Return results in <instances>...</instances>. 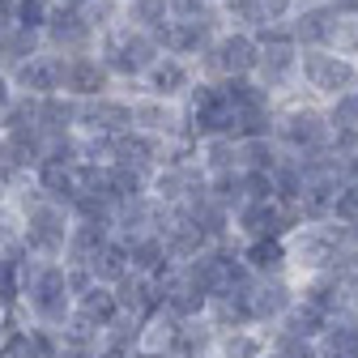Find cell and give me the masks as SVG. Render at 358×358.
Wrapping results in <instances>:
<instances>
[{"label": "cell", "instance_id": "6da1fadb", "mask_svg": "<svg viewBox=\"0 0 358 358\" xmlns=\"http://www.w3.org/2000/svg\"><path fill=\"white\" fill-rule=\"evenodd\" d=\"M73 286H69V264L64 260H43V256H22V299L13 307V324H34V329H64L73 316Z\"/></svg>", "mask_w": 358, "mask_h": 358}, {"label": "cell", "instance_id": "7a4b0ae2", "mask_svg": "<svg viewBox=\"0 0 358 358\" xmlns=\"http://www.w3.org/2000/svg\"><path fill=\"white\" fill-rule=\"evenodd\" d=\"M290 248V273L307 278V273H329V268L358 248V227L341 217H303L299 227L286 235Z\"/></svg>", "mask_w": 358, "mask_h": 358}, {"label": "cell", "instance_id": "3957f363", "mask_svg": "<svg viewBox=\"0 0 358 358\" xmlns=\"http://www.w3.org/2000/svg\"><path fill=\"white\" fill-rule=\"evenodd\" d=\"M99 56H103V64L115 73V81L120 85H141V77L158 64V56H162V43L150 34V30H141V26H132V22H115V26H107L103 34H99Z\"/></svg>", "mask_w": 358, "mask_h": 358}, {"label": "cell", "instance_id": "277c9868", "mask_svg": "<svg viewBox=\"0 0 358 358\" xmlns=\"http://www.w3.org/2000/svg\"><path fill=\"white\" fill-rule=\"evenodd\" d=\"M273 137L286 154H311V150H324L333 145V120L329 107L307 99V94H290L278 103V124H273Z\"/></svg>", "mask_w": 358, "mask_h": 358}, {"label": "cell", "instance_id": "5b68a950", "mask_svg": "<svg viewBox=\"0 0 358 358\" xmlns=\"http://www.w3.org/2000/svg\"><path fill=\"white\" fill-rule=\"evenodd\" d=\"M358 85V60L333 52V48H303L299 56V94L316 103H337Z\"/></svg>", "mask_w": 358, "mask_h": 358}, {"label": "cell", "instance_id": "8992f818", "mask_svg": "<svg viewBox=\"0 0 358 358\" xmlns=\"http://www.w3.org/2000/svg\"><path fill=\"white\" fill-rule=\"evenodd\" d=\"M299 56L303 48L290 38V26H264L260 30V60H256V81L273 90L278 99L299 94Z\"/></svg>", "mask_w": 358, "mask_h": 358}, {"label": "cell", "instance_id": "52a82bcc", "mask_svg": "<svg viewBox=\"0 0 358 358\" xmlns=\"http://www.w3.org/2000/svg\"><path fill=\"white\" fill-rule=\"evenodd\" d=\"M69 235H73V209L64 201H52V196H38L26 205V252L30 256H43V260H64V248H69Z\"/></svg>", "mask_w": 358, "mask_h": 358}, {"label": "cell", "instance_id": "ba28073f", "mask_svg": "<svg viewBox=\"0 0 358 358\" xmlns=\"http://www.w3.org/2000/svg\"><path fill=\"white\" fill-rule=\"evenodd\" d=\"M256 60H260V34L222 26L217 38L209 43V52L196 60V69L209 81H231V77H252Z\"/></svg>", "mask_w": 358, "mask_h": 358}, {"label": "cell", "instance_id": "9c48e42d", "mask_svg": "<svg viewBox=\"0 0 358 358\" xmlns=\"http://www.w3.org/2000/svg\"><path fill=\"white\" fill-rule=\"evenodd\" d=\"M188 107V132H192V141L201 137H235V128H239V111L227 94V85L222 81H209L201 77L192 85V94L184 99Z\"/></svg>", "mask_w": 358, "mask_h": 358}, {"label": "cell", "instance_id": "30bf717a", "mask_svg": "<svg viewBox=\"0 0 358 358\" xmlns=\"http://www.w3.org/2000/svg\"><path fill=\"white\" fill-rule=\"evenodd\" d=\"M124 90H128V103H132V128L150 132V137H162V141L192 137V132H188V107L184 103L150 94V90H141V85H124Z\"/></svg>", "mask_w": 358, "mask_h": 358}, {"label": "cell", "instance_id": "8fae6325", "mask_svg": "<svg viewBox=\"0 0 358 358\" xmlns=\"http://www.w3.org/2000/svg\"><path fill=\"white\" fill-rule=\"evenodd\" d=\"M128 128H132V103L124 85L99 99H77V132H85V137H120Z\"/></svg>", "mask_w": 358, "mask_h": 358}, {"label": "cell", "instance_id": "7c38bea8", "mask_svg": "<svg viewBox=\"0 0 358 358\" xmlns=\"http://www.w3.org/2000/svg\"><path fill=\"white\" fill-rule=\"evenodd\" d=\"M9 77H13V85H17V94H34V99L64 94L69 56H64V52H52V48H43V52H34L26 64H17Z\"/></svg>", "mask_w": 358, "mask_h": 358}, {"label": "cell", "instance_id": "4fadbf2b", "mask_svg": "<svg viewBox=\"0 0 358 358\" xmlns=\"http://www.w3.org/2000/svg\"><path fill=\"white\" fill-rule=\"evenodd\" d=\"M43 43H48L52 52H64V56H85V52H99V30L81 9L56 5L48 30H43Z\"/></svg>", "mask_w": 358, "mask_h": 358}, {"label": "cell", "instance_id": "5bb4252c", "mask_svg": "<svg viewBox=\"0 0 358 358\" xmlns=\"http://www.w3.org/2000/svg\"><path fill=\"white\" fill-rule=\"evenodd\" d=\"M294 303H299V278L294 273L256 278V286H252V320L260 329H278Z\"/></svg>", "mask_w": 358, "mask_h": 358}, {"label": "cell", "instance_id": "9a60e30c", "mask_svg": "<svg viewBox=\"0 0 358 358\" xmlns=\"http://www.w3.org/2000/svg\"><path fill=\"white\" fill-rule=\"evenodd\" d=\"M201 81V69L196 60H184V56H171L162 52L158 64L141 77V90H150V94H162V99H175V103H184L192 94V85Z\"/></svg>", "mask_w": 358, "mask_h": 358}, {"label": "cell", "instance_id": "2e32d148", "mask_svg": "<svg viewBox=\"0 0 358 358\" xmlns=\"http://www.w3.org/2000/svg\"><path fill=\"white\" fill-rule=\"evenodd\" d=\"M166 158H171V141L150 137V132H141V128H128V132H120V137L111 141V162L145 171V175H154Z\"/></svg>", "mask_w": 358, "mask_h": 358}, {"label": "cell", "instance_id": "e0dca14e", "mask_svg": "<svg viewBox=\"0 0 358 358\" xmlns=\"http://www.w3.org/2000/svg\"><path fill=\"white\" fill-rule=\"evenodd\" d=\"M217 30H222V17H217V5H213V13H205V17L171 22V30L162 34V52L184 56V60H201L209 52V43L217 38Z\"/></svg>", "mask_w": 358, "mask_h": 358}, {"label": "cell", "instance_id": "ac0fdd59", "mask_svg": "<svg viewBox=\"0 0 358 358\" xmlns=\"http://www.w3.org/2000/svg\"><path fill=\"white\" fill-rule=\"evenodd\" d=\"M111 239H115V222L111 217H73V235H69L64 260L94 268V260L111 248Z\"/></svg>", "mask_w": 358, "mask_h": 358}, {"label": "cell", "instance_id": "d6986e66", "mask_svg": "<svg viewBox=\"0 0 358 358\" xmlns=\"http://www.w3.org/2000/svg\"><path fill=\"white\" fill-rule=\"evenodd\" d=\"M120 90L115 73L103 64L99 52H85V56H69V81H64V94L73 99H99V94H111Z\"/></svg>", "mask_w": 358, "mask_h": 358}, {"label": "cell", "instance_id": "ffe728a7", "mask_svg": "<svg viewBox=\"0 0 358 358\" xmlns=\"http://www.w3.org/2000/svg\"><path fill=\"white\" fill-rule=\"evenodd\" d=\"M333 22H337V9L329 5V0H311V5L294 9V17L286 26H290V38L299 43V48H329Z\"/></svg>", "mask_w": 358, "mask_h": 358}, {"label": "cell", "instance_id": "44dd1931", "mask_svg": "<svg viewBox=\"0 0 358 358\" xmlns=\"http://www.w3.org/2000/svg\"><path fill=\"white\" fill-rule=\"evenodd\" d=\"M162 213H166V205H158L150 192H145V196H132V201H124V205H115V239L132 243V239L158 231V227H162Z\"/></svg>", "mask_w": 358, "mask_h": 358}, {"label": "cell", "instance_id": "7402d4cb", "mask_svg": "<svg viewBox=\"0 0 358 358\" xmlns=\"http://www.w3.org/2000/svg\"><path fill=\"white\" fill-rule=\"evenodd\" d=\"M243 260L256 278H273V273H290V248L286 235H268V239H243L239 243Z\"/></svg>", "mask_w": 358, "mask_h": 358}, {"label": "cell", "instance_id": "603a6c76", "mask_svg": "<svg viewBox=\"0 0 358 358\" xmlns=\"http://www.w3.org/2000/svg\"><path fill=\"white\" fill-rule=\"evenodd\" d=\"M184 329V320L166 307H154L150 316L141 320V341H137V354L141 358H158V354H171L175 350V337Z\"/></svg>", "mask_w": 358, "mask_h": 358}, {"label": "cell", "instance_id": "cb8c5ba5", "mask_svg": "<svg viewBox=\"0 0 358 358\" xmlns=\"http://www.w3.org/2000/svg\"><path fill=\"white\" fill-rule=\"evenodd\" d=\"M264 354H268V329H260V324L217 329L213 358H264Z\"/></svg>", "mask_w": 358, "mask_h": 358}, {"label": "cell", "instance_id": "d4e9b609", "mask_svg": "<svg viewBox=\"0 0 358 358\" xmlns=\"http://www.w3.org/2000/svg\"><path fill=\"white\" fill-rule=\"evenodd\" d=\"M299 299H307L311 307H320L324 316H341L345 311V282L333 273H307L299 278Z\"/></svg>", "mask_w": 358, "mask_h": 358}, {"label": "cell", "instance_id": "484cf974", "mask_svg": "<svg viewBox=\"0 0 358 358\" xmlns=\"http://www.w3.org/2000/svg\"><path fill=\"white\" fill-rule=\"evenodd\" d=\"M115 299H120V311H128V316H150L154 307H162L158 282L150 273H137V268L115 282Z\"/></svg>", "mask_w": 358, "mask_h": 358}, {"label": "cell", "instance_id": "4316f807", "mask_svg": "<svg viewBox=\"0 0 358 358\" xmlns=\"http://www.w3.org/2000/svg\"><path fill=\"white\" fill-rule=\"evenodd\" d=\"M141 320H145V316H128V311H120V316L103 329V337H99L103 358H128V354H137V341H141Z\"/></svg>", "mask_w": 358, "mask_h": 358}, {"label": "cell", "instance_id": "83f0119b", "mask_svg": "<svg viewBox=\"0 0 358 358\" xmlns=\"http://www.w3.org/2000/svg\"><path fill=\"white\" fill-rule=\"evenodd\" d=\"M48 43H43L38 30H26V26H5L0 30V69L13 73L17 64H26L34 52H43Z\"/></svg>", "mask_w": 358, "mask_h": 358}, {"label": "cell", "instance_id": "f1b7e54d", "mask_svg": "<svg viewBox=\"0 0 358 358\" xmlns=\"http://www.w3.org/2000/svg\"><path fill=\"white\" fill-rule=\"evenodd\" d=\"M316 345H320V358H358V316H350V311L333 316Z\"/></svg>", "mask_w": 358, "mask_h": 358}, {"label": "cell", "instance_id": "f546056e", "mask_svg": "<svg viewBox=\"0 0 358 358\" xmlns=\"http://www.w3.org/2000/svg\"><path fill=\"white\" fill-rule=\"evenodd\" d=\"M73 311H81L85 320H94L99 329H107L115 316H120V299H115V286L111 282H94L85 294H77V307Z\"/></svg>", "mask_w": 358, "mask_h": 358}, {"label": "cell", "instance_id": "4dcf8cb0", "mask_svg": "<svg viewBox=\"0 0 358 358\" xmlns=\"http://www.w3.org/2000/svg\"><path fill=\"white\" fill-rule=\"evenodd\" d=\"M273 192H278V201L303 209L307 171H303V158H299V154H282V158H278V166H273Z\"/></svg>", "mask_w": 358, "mask_h": 358}, {"label": "cell", "instance_id": "1f68e13d", "mask_svg": "<svg viewBox=\"0 0 358 358\" xmlns=\"http://www.w3.org/2000/svg\"><path fill=\"white\" fill-rule=\"evenodd\" d=\"M213 341H217V329L209 324V316L184 320V329H179L171 354H175V358H213Z\"/></svg>", "mask_w": 358, "mask_h": 358}, {"label": "cell", "instance_id": "d6a6232c", "mask_svg": "<svg viewBox=\"0 0 358 358\" xmlns=\"http://www.w3.org/2000/svg\"><path fill=\"white\" fill-rule=\"evenodd\" d=\"M217 17H222V26L252 30V34H260L264 26H273L268 13H264V0H217Z\"/></svg>", "mask_w": 358, "mask_h": 358}, {"label": "cell", "instance_id": "836d02e7", "mask_svg": "<svg viewBox=\"0 0 358 358\" xmlns=\"http://www.w3.org/2000/svg\"><path fill=\"white\" fill-rule=\"evenodd\" d=\"M124 22L150 30V34L162 43V34L171 30L175 17H171V5H166V0H124Z\"/></svg>", "mask_w": 358, "mask_h": 358}, {"label": "cell", "instance_id": "e575fe53", "mask_svg": "<svg viewBox=\"0 0 358 358\" xmlns=\"http://www.w3.org/2000/svg\"><path fill=\"white\" fill-rule=\"evenodd\" d=\"M196 162L217 175V171H243L239 166V137H201L196 141Z\"/></svg>", "mask_w": 358, "mask_h": 358}, {"label": "cell", "instance_id": "d590c367", "mask_svg": "<svg viewBox=\"0 0 358 358\" xmlns=\"http://www.w3.org/2000/svg\"><path fill=\"white\" fill-rule=\"evenodd\" d=\"M128 256H132V268L137 273H162L166 264H175L171 256H166V239L158 235V231H150V235H141V239H132L128 243Z\"/></svg>", "mask_w": 358, "mask_h": 358}, {"label": "cell", "instance_id": "8d00e7d4", "mask_svg": "<svg viewBox=\"0 0 358 358\" xmlns=\"http://www.w3.org/2000/svg\"><path fill=\"white\" fill-rule=\"evenodd\" d=\"M282 154L286 150L278 145V137H243L239 141V166L243 171H273Z\"/></svg>", "mask_w": 358, "mask_h": 358}, {"label": "cell", "instance_id": "74e56055", "mask_svg": "<svg viewBox=\"0 0 358 358\" xmlns=\"http://www.w3.org/2000/svg\"><path fill=\"white\" fill-rule=\"evenodd\" d=\"M329 320H333V316H324L320 307H311L307 299H299V303L286 311V320H282L278 329H290V333H299V337H311V341H320V333L329 329Z\"/></svg>", "mask_w": 358, "mask_h": 358}, {"label": "cell", "instance_id": "f35d334b", "mask_svg": "<svg viewBox=\"0 0 358 358\" xmlns=\"http://www.w3.org/2000/svg\"><path fill=\"white\" fill-rule=\"evenodd\" d=\"M26 205L17 196H9L0 205V252H22L26 243Z\"/></svg>", "mask_w": 358, "mask_h": 358}, {"label": "cell", "instance_id": "ab89813d", "mask_svg": "<svg viewBox=\"0 0 358 358\" xmlns=\"http://www.w3.org/2000/svg\"><path fill=\"white\" fill-rule=\"evenodd\" d=\"M209 201H217L222 209H239L248 201V184H243V171H217L209 175Z\"/></svg>", "mask_w": 358, "mask_h": 358}, {"label": "cell", "instance_id": "60d3db41", "mask_svg": "<svg viewBox=\"0 0 358 358\" xmlns=\"http://www.w3.org/2000/svg\"><path fill=\"white\" fill-rule=\"evenodd\" d=\"M124 273H132V256H128V243H124V239H111V248H107V252L94 260V278L115 286Z\"/></svg>", "mask_w": 358, "mask_h": 358}, {"label": "cell", "instance_id": "b9f144b4", "mask_svg": "<svg viewBox=\"0 0 358 358\" xmlns=\"http://www.w3.org/2000/svg\"><path fill=\"white\" fill-rule=\"evenodd\" d=\"M268 350L282 358H320V345L311 337H299L290 329H268Z\"/></svg>", "mask_w": 358, "mask_h": 358}, {"label": "cell", "instance_id": "7bdbcfd3", "mask_svg": "<svg viewBox=\"0 0 358 358\" xmlns=\"http://www.w3.org/2000/svg\"><path fill=\"white\" fill-rule=\"evenodd\" d=\"M56 13V0H17V9H13V26H26V30H48Z\"/></svg>", "mask_w": 358, "mask_h": 358}, {"label": "cell", "instance_id": "ee69618b", "mask_svg": "<svg viewBox=\"0 0 358 358\" xmlns=\"http://www.w3.org/2000/svg\"><path fill=\"white\" fill-rule=\"evenodd\" d=\"M329 48L341 52V56H350V60H358V13H337Z\"/></svg>", "mask_w": 358, "mask_h": 358}, {"label": "cell", "instance_id": "f6af8a7d", "mask_svg": "<svg viewBox=\"0 0 358 358\" xmlns=\"http://www.w3.org/2000/svg\"><path fill=\"white\" fill-rule=\"evenodd\" d=\"M329 120H333V128H354L358 132V85L350 94H341L337 103H329Z\"/></svg>", "mask_w": 358, "mask_h": 358}, {"label": "cell", "instance_id": "bcb514c9", "mask_svg": "<svg viewBox=\"0 0 358 358\" xmlns=\"http://www.w3.org/2000/svg\"><path fill=\"white\" fill-rule=\"evenodd\" d=\"M333 217L358 222V175H350L345 184H341V192H337V201H333Z\"/></svg>", "mask_w": 358, "mask_h": 358}, {"label": "cell", "instance_id": "7dc6e473", "mask_svg": "<svg viewBox=\"0 0 358 358\" xmlns=\"http://www.w3.org/2000/svg\"><path fill=\"white\" fill-rule=\"evenodd\" d=\"M166 5H171V17L175 22H192V17L213 13V0H166Z\"/></svg>", "mask_w": 358, "mask_h": 358}, {"label": "cell", "instance_id": "c3c4849f", "mask_svg": "<svg viewBox=\"0 0 358 358\" xmlns=\"http://www.w3.org/2000/svg\"><path fill=\"white\" fill-rule=\"evenodd\" d=\"M17 107V85H13V77L0 69V124L9 120V111Z\"/></svg>", "mask_w": 358, "mask_h": 358}, {"label": "cell", "instance_id": "681fc988", "mask_svg": "<svg viewBox=\"0 0 358 358\" xmlns=\"http://www.w3.org/2000/svg\"><path fill=\"white\" fill-rule=\"evenodd\" d=\"M56 358H103V350H99V345H90V341H64V337H60Z\"/></svg>", "mask_w": 358, "mask_h": 358}, {"label": "cell", "instance_id": "f907efd6", "mask_svg": "<svg viewBox=\"0 0 358 358\" xmlns=\"http://www.w3.org/2000/svg\"><path fill=\"white\" fill-rule=\"evenodd\" d=\"M294 9H299V0H264V13L273 26H286L294 17Z\"/></svg>", "mask_w": 358, "mask_h": 358}, {"label": "cell", "instance_id": "816d5d0a", "mask_svg": "<svg viewBox=\"0 0 358 358\" xmlns=\"http://www.w3.org/2000/svg\"><path fill=\"white\" fill-rule=\"evenodd\" d=\"M9 329H13V307H9L5 299H0V341L9 337Z\"/></svg>", "mask_w": 358, "mask_h": 358}, {"label": "cell", "instance_id": "f5cc1de1", "mask_svg": "<svg viewBox=\"0 0 358 358\" xmlns=\"http://www.w3.org/2000/svg\"><path fill=\"white\" fill-rule=\"evenodd\" d=\"M345 311H350V316H358V278L345 286Z\"/></svg>", "mask_w": 358, "mask_h": 358}, {"label": "cell", "instance_id": "db71d44e", "mask_svg": "<svg viewBox=\"0 0 358 358\" xmlns=\"http://www.w3.org/2000/svg\"><path fill=\"white\" fill-rule=\"evenodd\" d=\"M337 13H358V0H329Z\"/></svg>", "mask_w": 358, "mask_h": 358}, {"label": "cell", "instance_id": "11a10c76", "mask_svg": "<svg viewBox=\"0 0 358 358\" xmlns=\"http://www.w3.org/2000/svg\"><path fill=\"white\" fill-rule=\"evenodd\" d=\"M56 5H64V9H81V13H85L90 5H99V0H56Z\"/></svg>", "mask_w": 358, "mask_h": 358}, {"label": "cell", "instance_id": "9f6ffc18", "mask_svg": "<svg viewBox=\"0 0 358 358\" xmlns=\"http://www.w3.org/2000/svg\"><path fill=\"white\" fill-rule=\"evenodd\" d=\"M9 196H13V192H9V184H5V175H0V205H5Z\"/></svg>", "mask_w": 358, "mask_h": 358}, {"label": "cell", "instance_id": "6f0895ef", "mask_svg": "<svg viewBox=\"0 0 358 358\" xmlns=\"http://www.w3.org/2000/svg\"><path fill=\"white\" fill-rule=\"evenodd\" d=\"M264 358H282V354H273V350H268V354H264Z\"/></svg>", "mask_w": 358, "mask_h": 358}, {"label": "cell", "instance_id": "680465c9", "mask_svg": "<svg viewBox=\"0 0 358 358\" xmlns=\"http://www.w3.org/2000/svg\"><path fill=\"white\" fill-rule=\"evenodd\" d=\"M137 358H141V354H137ZM158 358H175V354H158Z\"/></svg>", "mask_w": 358, "mask_h": 358}, {"label": "cell", "instance_id": "91938a15", "mask_svg": "<svg viewBox=\"0 0 358 358\" xmlns=\"http://www.w3.org/2000/svg\"><path fill=\"white\" fill-rule=\"evenodd\" d=\"M0 264H5V252H0Z\"/></svg>", "mask_w": 358, "mask_h": 358}, {"label": "cell", "instance_id": "94428289", "mask_svg": "<svg viewBox=\"0 0 358 358\" xmlns=\"http://www.w3.org/2000/svg\"><path fill=\"white\" fill-rule=\"evenodd\" d=\"M299 5H311V0H299Z\"/></svg>", "mask_w": 358, "mask_h": 358}, {"label": "cell", "instance_id": "6125c7cd", "mask_svg": "<svg viewBox=\"0 0 358 358\" xmlns=\"http://www.w3.org/2000/svg\"><path fill=\"white\" fill-rule=\"evenodd\" d=\"M213 5H217V0H213Z\"/></svg>", "mask_w": 358, "mask_h": 358}, {"label": "cell", "instance_id": "be15d7a7", "mask_svg": "<svg viewBox=\"0 0 358 358\" xmlns=\"http://www.w3.org/2000/svg\"><path fill=\"white\" fill-rule=\"evenodd\" d=\"M0 30H5V26H0Z\"/></svg>", "mask_w": 358, "mask_h": 358}]
</instances>
